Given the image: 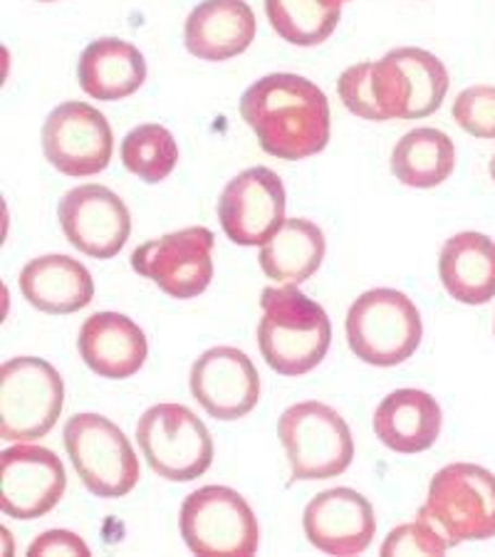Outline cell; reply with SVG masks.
I'll return each mask as SVG.
<instances>
[{
	"mask_svg": "<svg viewBox=\"0 0 495 557\" xmlns=\"http://www.w3.org/2000/svg\"><path fill=\"white\" fill-rule=\"evenodd\" d=\"M302 528L318 550L335 557L362 555L374 541V508L355 488H330L314 496L302 513Z\"/></svg>",
	"mask_w": 495,
	"mask_h": 557,
	"instance_id": "obj_17",
	"label": "cell"
},
{
	"mask_svg": "<svg viewBox=\"0 0 495 557\" xmlns=\"http://www.w3.org/2000/svg\"><path fill=\"white\" fill-rule=\"evenodd\" d=\"M456 147L441 129H411L392 151V174L411 188H434L454 174Z\"/></svg>",
	"mask_w": 495,
	"mask_h": 557,
	"instance_id": "obj_25",
	"label": "cell"
},
{
	"mask_svg": "<svg viewBox=\"0 0 495 557\" xmlns=\"http://www.w3.org/2000/svg\"><path fill=\"white\" fill-rule=\"evenodd\" d=\"M438 277L448 298L485 305L495 298V244L479 231L456 233L441 248Z\"/></svg>",
	"mask_w": 495,
	"mask_h": 557,
	"instance_id": "obj_22",
	"label": "cell"
},
{
	"mask_svg": "<svg viewBox=\"0 0 495 557\" xmlns=\"http://www.w3.org/2000/svg\"><path fill=\"white\" fill-rule=\"evenodd\" d=\"M277 438L285 448L293 481H325L342 475L355 458L352 431L322 401H300L283 411Z\"/></svg>",
	"mask_w": 495,
	"mask_h": 557,
	"instance_id": "obj_6",
	"label": "cell"
},
{
	"mask_svg": "<svg viewBox=\"0 0 495 557\" xmlns=\"http://www.w3.org/2000/svg\"><path fill=\"white\" fill-rule=\"evenodd\" d=\"M219 221L236 246L268 244L285 223L283 178L268 166L236 174L221 191Z\"/></svg>",
	"mask_w": 495,
	"mask_h": 557,
	"instance_id": "obj_15",
	"label": "cell"
},
{
	"mask_svg": "<svg viewBox=\"0 0 495 557\" xmlns=\"http://www.w3.org/2000/svg\"><path fill=\"white\" fill-rule=\"evenodd\" d=\"M83 362L104 380H129L149 357V343L137 322L122 312H95L77 335Z\"/></svg>",
	"mask_w": 495,
	"mask_h": 557,
	"instance_id": "obj_18",
	"label": "cell"
},
{
	"mask_svg": "<svg viewBox=\"0 0 495 557\" xmlns=\"http://www.w3.org/2000/svg\"><path fill=\"white\" fill-rule=\"evenodd\" d=\"M38 3H55V0H38Z\"/></svg>",
	"mask_w": 495,
	"mask_h": 557,
	"instance_id": "obj_33",
	"label": "cell"
},
{
	"mask_svg": "<svg viewBox=\"0 0 495 557\" xmlns=\"http://www.w3.org/2000/svg\"><path fill=\"white\" fill-rule=\"evenodd\" d=\"M345 330L355 357L374 367L407 362L424 337L417 305L392 287H374L359 295L347 312Z\"/></svg>",
	"mask_w": 495,
	"mask_h": 557,
	"instance_id": "obj_4",
	"label": "cell"
},
{
	"mask_svg": "<svg viewBox=\"0 0 495 557\" xmlns=\"http://www.w3.org/2000/svg\"><path fill=\"white\" fill-rule=\"evenodd\" d=\"M83 92L99 102H120L137 92L147 79V60L132 42L102 38L89 42L77 62Z\"/></svg>",
	"mask_w": 495,
	"mask_h": 557,
	"instance_id": "obj_23",
	"label": "cell"
},
{
	"mask_svg": "<svg viewBox=\"0 0 495 557\" xmlns=\"http://www.w3.org/2000/svg\"><path fill=\"white\" fill-rule=\"evenodd\" d=\"M65 384L40 357H15L0 367V438L38 442L58 424Z\"/></svg>",
	"mask_w": 495,
	"mask_h": 557,
	"instance_id": "obj_8",
	"label": "cell"
},
{
	"mask_svg": "<svg viewBox=\"0 0 495 557\" xmlns=\"http://www.w3.org/2000/svg\"><path fill=\"white\" fill-rule=\"evenodd\" d=\"M446 550L451 545L419 516L413 523L394 528L382 543V555H444Z\"/></svg>",
	"mask_w": 495,
	"mask_h": 557,
	"instance_id": "obj_29",
	"label": "cell"
},
{
	"mask_svg": "<svg viewBox=\"0 0 495 557\" xmlns=\"http://www.w3.org/2000/svg\"><path fill=\"white\" fill-rule=\"evenodd\" d=\"M240 116L265 154L300 161L330 141V102L322 89L293 72L260 77L240 97Z\"/></svg>",
	"mask_w": 495,
	"mask_h": 557,
	"instance_id": "obj_1",
	"label": "cell"
},
{
	"mask_svg": "<svg viewBox=\"0 0 495 557\" xmlns=\"http://www.w3.org/2000/svg\"><path fill=\"white\" fill-rule=\"evenodd\" d=\"M260 308L258 347L270 370L283 376H302L327 357L332 322L320 302L295 285H283L265 287L260 293Z\"/></svg>",
	"mask_w": 495,
	"mask_h": 557,
	"instance_id": "obj_2",
	"label": "cell"
},
{
	"mask_svg": "<svg viewBox=\"0 0 495 557\" xmlns=\"http://www.w3.org/2000/svg\"><path fill=\"white\" fill-rule=\"evenodd\" d=\"M191 394L209 417L236 421L248 417L260 399V374L238 347H211L191 367Z\"/></svg>",
	"mask_w": 495,
	"mask_h": 557,
	"instance_id": "obj_16",
	"label": "cell"
},
{
	"mask_svg": "<svg viewBox=\"0 0 495 557\" xmlns=\"http://www.w3.org/2000/svg\"><path fill=\"white\" fill-rule=\"evenodd\" d=\"M488 172H491V178H493V182H495V154H493L491 164H488Z\"/></svg>",
	"mask_w": 495,
	"mask_h": 557,
	"instance_id": "obj_31",
	"label": "cell"
},
{
	"mask_svg": "<svg viewBox=\"0 0 495 557\" xmlns=\"http://www.w3.org/2000/svg\"><path fill=\"white\" fill-rule=\"evenodd\" d=\"M178 528L194 555L248 557L258 550L260 530L253 508L226 486H203L186 496Z\"/></svg>",
	"mask_w": 495,
	"mask_h": 557,
	"instance_id": "obj_9",
	"label": "cell"
},
{
	"mask_svg": "<svg viewBox=\"0 0 495 557\" xmlns=\"http://www.w3.org/2000/svg\"><path fill=\"white\" fill-rule=\"evenodd\" d=\"M256 13L246 0H201L186 17L184 45L196 60L226 62L256 38Z\"/></svg>",
	"mask_w": 495,
	"mask_h": 557,
	"instance_id": "obj_19",
	"label": "cell"
},
{
	"mask_svg": "<svg viewBox=\"0 0 495 557\" xmlns=\"http://www.w3.org/2000/svg\"><path fill=\"white\" fill-rule=\"evenodd\" d=\"M419 518L456 547L495 537V475L475 463H448L431 479Z\"/></svg>",
	"mask_w": 495,
	"mask_h": 557,
	"instance_id": "obj_3",
	"label": "cell"
},
{
	"mask_svg": "<svg viewBox=\"0 0 495 557\" xmlns=\"http://www.w3.org/2000/svg\"><path fill=\"white\" fill-rule=\"evenodd\" d=\"M268 23L297 48H314L335 33L342 5L330 0H263Z\"/></svg>",
	"mask_w": 495,
	"mask_h": 557,
	"instance_id": "obj_26",
	"label": "cell"
},
{
	"mask_svg": "<svg viewBox=\"0 0 495 557\" xmlns=\"http://www.w3.org/2000/svg\"><path fill=\"white\" fill-rule=\"evenodd\" d=\"M493 330H495V325H493Z\"/></svg>",
	"mask_w": 495,
	"mask_h": 557,
	"instance_id": "obj_34",
	"label": "cell"
},
{
	"mask_svg": "<svg viewBox=\"0 0 495 557\" xmlns=\"http://www.w3.org/2000/svg\"><path fill=\"white\" fill-rule=\"evenodd\" d=\"M327 253L325 233L308 219H287L273 233L268 244L260 246V268L270 281L283 285H302L320 271Z\"/></svg>",
	"mask_w": 495,
	"mask_h": 557,
	"instance_id": "obj_24",
	"label": "cell"
},
{
	"mask_svg": "<svg viewBox=\"0 0 495 557\" xmlns=\"http://www.w3.org/2000/svg\"><path fill=\"white\" fill-rule=\"evenodd\" d=\"M30 557H50V555H92L89 553L87 543L77 533H70V530H48V533H40L28 547Z\"/></svg>",
	"mask_w": 495,
	"mask_h": 557,
	"instance_id": "obj_30",
	"label": "cell"
},
{
	"mask_svg": "<svg viewBox=\"0 0 495 557\" xmlns=\"http://www.w3.org/2000/svg\"><path fill=\"white\" fill-rule=\"evenodd\" d=\"M330 3H335V5H345V3H349V0H330Z\"/></svg>",
	"mask_w": 495,
	"mask_h": 557,
	"instance_id": "obj_32",
	"label": "cell"
},
{
	"mask_svg": "<svg viewBox=\"0 0 495 557\" xmlns=\"http://www.w3.org/2000/svg\"><path fill=\"white\" fill-rule=\"evenodd\" d=\"M122 164L144 184H159L178 164V144L161 124H141L122 141Z\"/></svg>",
	"mask_w": 495,
	"mask_h": 557,
	"instance_id": "obj_27",
	"label": "cell"
},
{
	"mask_svg": "<svg viewBox=\"0 0 495 557\" xmlns=\"http://www.w3.org/2000/svg\"><path fill=\"white\" fill-rule=\"evenodd\" d=\"M213 246L215 236L209 228L191 226L141 244L132 253V268L154 281L169 298L191 300L213 281Z\"/></svg>",
	"mask_w": 495,
	"mask_h": 557,
	"instance_id": "obj_11",
	"label": "cell"
},
{
	"mask_svg": "<svg viewBox=\"0 0 495 557\" xmlns=\"http://www.w3.org/2000/svg\"><path fill=\"white\" fill-rule=\"evenodd\" d=\"M62 442L79 481L92 496L124 498L139 483V461L129 438L107 417H70Z\"/></svg>",
	"mask_w": 495,
	"mask_h": 557,
	"instance_id": "obj_7",
	"label": "cell"
},
{
	"mask_svg": "<svg viewBox=\"0 0 495 557\" xmlns=\"http://www.w3.org/2000/svg\"><path fill=\"white\" fill-rule=\"evenodd\" d=\"M17 283L35 310L50 314L79 312L95 298V281L87 268L62 253L33 258Z\"/></svg>",
	"mask_w": 495,
	"mask_h": 557,
	"instance_id": "obj_21",
	"label": "cell"
},
{
	"mask_svg": "<svg viewBox=\"0 0 495 557\" xmlns=\"http://www.w3.org/2000/svg\"><path fill=\"white\" fill-rule=\"evenodd\" d=\"M67 475L60 456L30 442L0 454V510L15 520L48 516L65 496Z\"/></svg>",
	"mask_w": 495,
	"mask_h": 557,
	"instance_id": "obj_13",
	"label": "cell"
},
{
	"mask_svg": "<svg viewBox=\"0 0 495 557\" xmlns=\"http://www.w3.org/2000/svg\"><path fill=\"white\" fill-rule=\"evenodd\" d=\"M454 122L475 139H495V87L473 85L458 92L451 107Z\"/></svg>",
	"mask_w": 495,
	"mask_h": 557,
	"instance_id": "obj_28",
	"label": "cell"
},
{
	"mask_svg": "<svg viewBox=\"0 0 495 557\" xmlns=\"http://www.w3.org/2000/svg\"><path fill=\"white\" fill-rule=\"evenodd\" d=\"M137 444L149 469L174 483L196 481L213 463V438L184 404H157L137 424Z\"/></svg>",
	"mask_w": 495,
	"mask_h": 557,
	"instance_id": "obj_10",
	"label": "cell"
},
{
	"mask_svg": "<svg viewBox=\"0 0 495 557\" xmlns=\"http://www.w3.org/2000/svg\"><path fill=\"white\" fill-rule=\"evenodd\" d=\"M376 120H424L438 112L448 92V70L434 52L396 48L369 62Z\"/></svg>",
	"mask_w": 495,
	"mask_h": 557,
	"instance_id": "obj_5",
	"label": "cell"
},
{
	"mask_svg": "<svg viewBox=\"0 0 495 557\" xmlns=\"http://www.w3.org/2000/svg\"><path fill=\"white\" fill-rule=\"evenodd\" d=\"M441 426L438 401L421 389H396L374 411V434L394 454L426 451L441 436Z\"/></svg>",
	"mask_w": 495,
	"mask_h": 557,
	"instance_id": "obj_20",
	"label": "cell"
},
{
	"mask_svg": "<svg viewBox=\"0 0 495 557\" xmlns=\"http://www.w3.org/2000/svg\"><path fill=\"white\" fill-rule=\"evenodd\" d=\"M45 159L70 178L104 172L112 161L114 132L107 116L87 102H65L42 124Z\"/></svg>",
	"mask_w": 495,
	"mask_h": 557,
	"instance_id": "obj_12",
	"label": "cell"
},
{
	"mask_svg": "<svg viewBox=\"0 0 495 557\" xmlns=\"http://www.w3.org/2000/svg\"><path fill=\"white\" fill-rule=\"evenodd\" d=\"M58 219L70 244L97 260L120 256L132 233L129 209L102 184H83L67 191L60 199Z\"/></svg>",
	"mask_w": 495,
	"mask_h": 557,
	"instance_id": "obj_14",
	"label": "cell"
}]
</instances>
